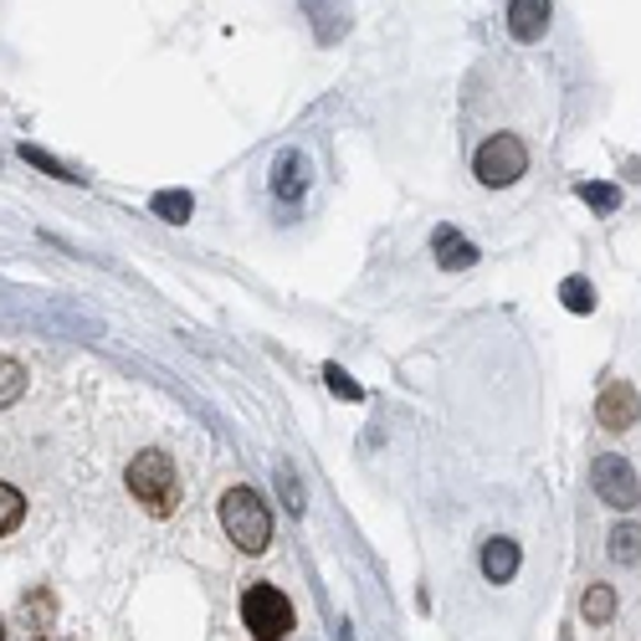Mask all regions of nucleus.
Listing matches in <instances>:
<instances>
[{
    "instance_id": "obj_1",
    "label": "nucleus",
    "mask_w": 641,
    "mask_h": 641,
    "mask_svg": "<svg viewBox=\"0 0 641 641\" xmlns=\"http://www.w3.org/2000/svg\"><path fill=\"white\" fill-rule=\"evenodd\" d=\"M123 482H129V492H134V503L150 513V519H170L180 508V472L175 463L164 457V452H139L134 463H129V472H123Z\"/></svg>"
},
{
    "instance_id": "obj_2",
    "label": "nucleus",
    "mask_w": 641,
    "mask_h": 641,
    "mask_svg": "<svg viewBox=\"0 0 641 641\" xmlns=\"http://www.w3.org/2000/svg\"><path fill=\"white\" fill-rule=\"evenodd\" d=\"M221 529L241 554H262L272 544V513L252 488H231L221 498Z\"/></svg>"
},
{
    "instance_id": "obj_3",
    "label": "nucleus",
    "mask_w": 641,
    "mask_h": 641,
    "mask_svg": "<svg viewBox=\"0 0 641 641\" xmlns=\"http://www.w3.org/2000/svg\"><path fill=\"white\" fill-rule=\"evenodd\" d=\"M241 621L257 641H283L287 627H293V600L278 590V585H252L241 596Z\"/></svg>"
},
{
    "instance_id": "obj_4",
    "label": "nucleus",
    "mask_w": 641,
    "mask_h": 641,
    "mask_svg": "<svg viewBox=\"0 0 641 641\" xmlns=\"http://www.w3.org/2000/svg\"><path fill=\"white\" fill-rule=\"evenodd\" d=\"M472 170H478L482 185L503 191V185H513V180H519L523 170H529V150H523V139H519V134H492L488 144L478 150Z\"/></svg>"
},
{
    "instance_id": "obj_5",
    "label": "nucleus",
    "mask_w": 641,
    "mask_h": 641,
    "mask_svg": "<svg viewBox=\"0 0 641 641\" xmlns=\"http://www.w3.org/2000/svg\"><path fill=\"white\" fill-rule=\"evenodd\" d=\"M590 488H596V498L606 508L641 503L637 472H631V463H627V457H616V452H606V457H596V463H590Z\"/></svg>"
},
{
    "instance_id": "obj_6",
    "label": "nucleus",
    "mask_w": 641,
    "mask_h": 641,
    "mask_svg": "<svg viewBox=\"0 0 641 641\" xmlns=\"http://www.w3.org/2000/svg\"><path fill=\"white\" fill-rule=\"evenodd\" d=\"M596 421L606 426V432H627V426H637L641 421V390L627 385V380H611L596 401Z\"/></svg>"
},
{
    "instance_id": "obj_7",
    "label": "nucleus",
    "mask_w": 641,
    "mask_h": 641,
    "mask_svg": "<svg viewBox=\"0 0 641 641\" xmlns=\"http://www.w3.org/2000/svg\"><path fill=\"white\" fill-rule=\"evenodd\" d=\"M508 31L519 42H539L550 31V6L544 0H508Z\"/></svg>"
},
{
    "instance_id": "obj_8",
    "label": "nucleus",
    "mask_w": 641,
    "mask_h": 641,
    "mask_svg": "<svg viewBox=\"0 0 641 641\" xmlns=\"http://www.w3.org/2000/svg\"><path fill=\"white\" fill-rule=\"evenodd\" d=\"M303 191H308V160L298 150L278 154V164H272V195L278 200H298Z\"/></svg>"
},
{
    "instance_id": "obj_9",
    "label": "nucleus",
    "mask_w": 641,
    "mask_h": 641,
    "mask_svg": "<svg viewBox=\"0 0 641 641\" xmlns=\"http://www.w3.org/2000/svg\"><path fill=\"white\" fill-rule=\"evenodd\" d=\"M432 252H436V262H442L447 272H463V268H472V262H478V247H472L463 231H452V226H436Z\"/></svg>"
},
{
    "instance_id": "obj_10",
    "label": "nucleus",
    "mask_w": 641,
    "mask_h": 641,
    "mask_svg": "<svg viewBox=\"0 0 641 641\" xmlns=\"http://www.w3.org/2000/svg\"><path fill=\"white\" fill-rule=\"evenodd\" d=\"M519 544H513V539H488V544H482V575H488L492 585H508L513 580V575H519Z\"/></svg>"
},
{
    "instance_id": "obj_11",
    "label": "nucleus",
    "mask_w": 641,
    "mask_h": 641,
    "mask_svg": "<svg viewBox=\"0 0 641 641\" xmlns=\"http://www.w3.org/2000/svg\"><path fill=\"white\" fill-rule=\"evenodd\" d=\"M611 559L616 565H641V523H616L611 529Z\"/></svg>"
},
{
    "instance_id": "obj_12",
    "label": "nucleus",
    "mask_w": 641,
    "mask_h": 641,
    "mask_svg": "<svg viewBox=\"0 0 641 641\" xmlns=\"http://www.w3.org/2000/svg\"><path fill=\"white\" fill-rule=\"evenodd\" d=\"M21 395H26V365L6 355V365H0V405L11 411V405L21 401Z\"/></svg>"
},
{
    "instance_id": "obj_13",
    "label": "nucleus",
    "mask_w": 641,
    "mask_h": 641,
    "mask_svg": "<svg viewBox=\"0 0 641 641\" xmlns=\"http://www.w3.org/2000/svg\"><path fill=\"white\" fill-rule=\"evenodd\" d=\"M154 206V216H164V221H191V210H195V200H191V191H160L150 200Z\"/></svg>"
},
{
    "instance_id": "obj_14",
    "label": "nucleus",
    "mask_w": 641,
    "mask_h": 641,
    "mask_svg": "<svg viewBox=\"0 0 641 641\" xmlns=\"http://www.w3.org/2000/svg\"><path fill=\"white\" fill-rule=\"evenodd\" d=\"M611 616H616V590L611 585H590V590H585V621H590V627H606Z\"/></svg>"
},
{
    "instance_id": "obj_15",
    "label": "nucleus",
    "mask_w": 641,
    "mask_h": 641,
    "mask_svg": "<svg viewBox=\"0 0 641 641\" xmlns=\"http://www.w3.org/2000/svg\"><path fill=\"white\" fill-rule=\"evenodd\" d=\"M21 519H26V498H21L11 482H0V534L11 539L15 529H21Z\"/></svg>"
},
{
    "instance_id": "obj_16",
    "label": "nucleus",
    "mask_w": 641,
    "mask_h": 641,
    "mask_svg": "<svg viewBox=\"0 0 641 641\" xmlns=\"http://www.w3.org/2000/svg\"><path fill=\"white\" fill-rule=\"evenodd\" d=\"M559 303H565L569 314H590L596 308V287L585 283V278H565L559 283Z\"/></svg>"
},
{
    "instance_id": "obj_17",
    "label": "nucleus",
    "mask_w": 641,
    "mask_h": 641,
    "mask_svg": "<svg viewBox=\"0 0 641 641\" xmlns=\"http://www.w3.org/2000/svg\"><path fill=\"white\" fill-rule=\"evenodd\" d=\"M580 200L590 210H600V216H616V206H621V191H616V185H600V180H585V185H580Z\"/></svg>"
},
{
    "instance_id": "obj_18",
    "label": "nucleus",
    "mask_w": 641,
    "mask_h": 641,
    "mask_svg": "<svg viewBox=\"0 0 641 641\" xmlns=\"http://www.w3.org/2000/svg\"><path fill=\"white\" fill-rule=\"evenodd\" d=\"M324 380H328V390H334V395H344V401H365V390H359L355 380L339 370V365H324Z\"/></svg>"
},
{
    "instance_id": "obj_19",
    "label": "nucleus",
    "mask_w": 641,
    "mask_h": 641,
    "mask_svg": "<svg viewBox=\"0 0 641 641\" xmlns=\"http://www.w3.org/2000/svg\"><path fill=\"white\" fill-rule=\"evenodd\" d=\"M52 611H57V600L46 596V590H31V596H26V621H31V627H46V616H52Z\"/></svg>"
},
{
    "instance_id": "obj_20",
    "label": "nucleus",
    "mask_w": 641,
    "mask_h": 641,
    "mask_svg": "<svg viewBox=\"0 0 641 641\" xmlns=\"http://www.w3.org/2000/svg\"><path fill=\"white\" fill-rule=\"evenodd\" d=\"M21 160H26V164H36V170H46V175H62V180H73V175H67V170H62L57 160H52V154H42V150H36V144H21Z\"/></svg>"
},
{
    "instance_id": "obj_21",
    "label": "nucleus",
    "mask_w": 641,
    "mask_h": 641,
    "mask_svg": "<svg viewBox=\"0 0 641 641\" xmlns=\"http://www.w3.org/2000/svg\"><path fill=\"white\" fill-rule=\"evenodd\" d=\"M278 488H283L287 508H293V513H303V488H298V482H293V472H287V467H283V472H278Z\"/></svg>"
}]
</instances>
